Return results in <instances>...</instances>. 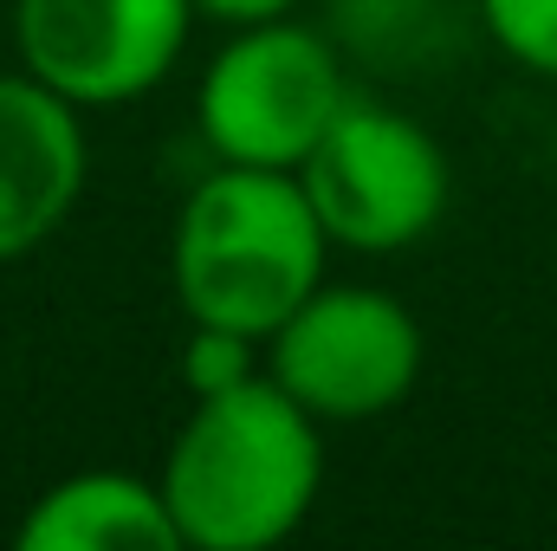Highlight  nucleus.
Here are the masks:
<instances>
[{
  "instance_id": "1",
  "label": "nucleus",
  "mask_w": 557,
  "mask_h": 551,
  "mask_svg": "<svg viewBox=\"0 0 557 551\" xmlns=\"http://www.w3.org/2000/svg\"><path fill=\"white\" fill-rule=\"evenodd\" d=\"M156 480L182 551H273L305 526L324 487L318 415L292 403L267 370L195 396Z\"/></svg>"
},
{
  "instance_id": "2",
  "label": "nucleus",
  "mask_w": 557,
  "mask_h": 551,
  "mask_svg": "<svg viewBox=\"0 0 557 551\" xmlns=\"http://www.w3.org/2000/svg\"><path fill=\"white\" fill-rule=\"evenodd\" d=\"M324 254L331 234L298 169L214 162L175 215L169 279L188 325H214L267 344L324 285Z\"/></svg>"
},
{
  "instance_id": "3",
  "label": "nucleus",
  "mask_w": 557,
  "mask_h": 551,
  "mask_svg": "<svg viewBox=\"0 0 557 551\" xmlns=\"http://www.w3.org/2000/svg\"><path fill=\"white\" fill-rule=\"evenodd\" d=\"M350 98L357 91L331 39L285 13L260 26H234V39L201 72L195 124L214 149V162L298 169Z\"/></svg>"
},
{
  "instance_id": "4",
  "label": "nucleus",
  "mask_w": 557,
  "mask_h": 551,
  "mask_svg": "<svg viewBox=\"0 0 557 551\" xmlns=\"http://www.w3.org/2000/svg\"><path fill=\"white\" fill-rule=\"evenodd\" d=\"M298 182L331 234L350 254H403L447 215V149L409 111L350 98L331 131L298 162Z\"/></svg>"
},
{
  "instance_id": "5",
  "label": "nucleus",
  "mask_w": 557,
  "mask_h": 551,
  "mask_svg": "<svg viewBox=\"0 0 557 551\" xmlns=\"http://www.w3.org/2000/svg\"><path fill=\"white\" fill-rule=\"evenodd\" d=\"M421 318L383 285H318L273 338L267 377L318 421H370L416 396L421 383Z\"/></svg>"
},
{
  "instance_id": "6",
  "label": "nucleus",
  "mask_w": 557,
  "mask_h": 551,
  "mask_svg": "<svg viewBox=\"0 0 557 551\" xmlns=\"http://www.w3.org/2000/svg\"><path fill=\"white\" fill-rule=\"evenodd\" d=\"M195 26V0H13V46L78 111L149 98Z\"/></svg>"
},
{
  "instance_id": "7",
  "label": "nucleus",
  "mask_w": 557,
  "mask_h": 551,
  "mask_svg": "<svg viewBox=\"0 0 557 551\" xmlns=\"http://www.w3.org/2000/svg\"><path fill=\"white\" fill-rule=\"evenodd\" d=\"M85 111L46 78L0 72V267L39 254L85 195Z\"/></svg>"
},
{
  "instance_id": "8",
  "label": "nucleus",
  "mask_w": 557,
  "mask_h": 551,
  "mask_svg": "<svg viewBox=\"0 0 557 551\" xmlns=\"http://www.w3.org/2000/svg\"><path fill=\"white\" fill-rule=\"evenodd\" d=\"M20 551H182L175 513L162 500V480H143L124 467H85L52 480L20 532Z\"/></svg>"
},
{
  "instance_id": "9",
  "label": "nucleus",
  "mask_w": 557,
  "mask_h": 551,
  "mask_svg": "<svg viewBox=\"0 0 557 551\" xmlns=\"http://www.w3.org/2000/svg\"><path fill=\"white\" fill-rule=\"evenodd\" d=\"M480 20L506 59L557 78V0H480Z\"/></svg>"
},
{
  "instance_id": "10",
  "label": "nucleus",
  "mask_w": 557,
  "mask_h": 551,
  "mask_svg": "<svg viewBox=\"0 0 557 551\" xmlns=\"http://www.w3.org/2000/svg\"><path fill=\"white\" fill-rule=\"evenodd\" d=\"M260 344L240 338V331H214V325H188V344H182V383L188 396H214V390H234L247 377H260Z\"/></svg>"
},
{
  "instance_id": "11",
  "label": "nucleus",
  "mask_w": 557,
  "mask_h": 551,
  "mask_svg": "<svg viewBox=\"0 0 557 551\" xmlns=\"http://www.w3.org/2000/svg\"><path fill=\"white\" fill-rule=\"evenodd\" d=\"M298 0H195V13L221 20V26H260V20H285Z\"/></svg>"
}]
</instances>
